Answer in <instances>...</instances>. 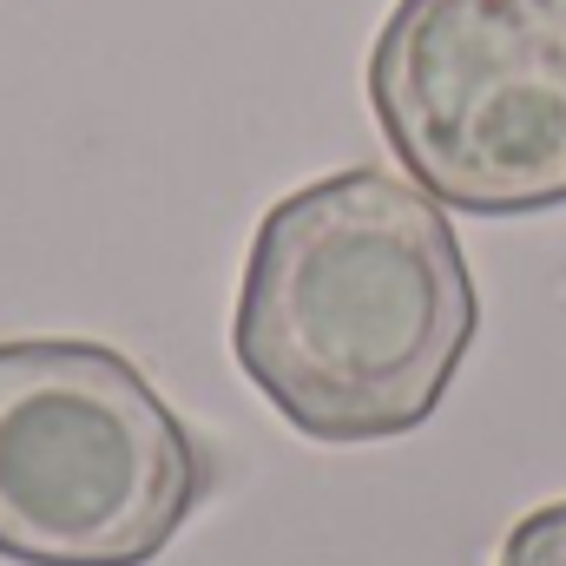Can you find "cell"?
<instances>
[{"instance_id":"6da1fadb","label":"cell","mask_w":566,"mask_h":566,"mask_svg":"<svg viewBox=\"0 0 566 566\" xmlns=\"http://www.w3.org/2000/svg\"><path fill=\"white\" fill-rule=\"evenodd\" d=\"M474 323V277L441 205L416 178L349 165L258 224L231 349L296 434L356 448L441 409Z\"/></svg>"},{"instance_id":"7a4b0ae2","label":"cell","mask_w":566,"mask_h":566,"mask_svg":"<svg viewBox=\"0 0 566 566\" xmlns=\"http://www.w3.org/2000/svg\"><path fill=\"white\" fill-rule=\"evenodd\" d=\"M211 468L139 369L80 336L0 343V560L145 566Z\"/></svg>"},{"instance_id":"3957f363","label":"cell","mask_w":566,"mask_h":566,"mask_svg":"<svg viewBox=\"0 0 566 566\" xmlns=\"http://www.w3.org/2000/svg\"><path fill=\"white\" fill-rule=\"evenodd\" d=\"M369 106L434 205L527 218L566 205V0H396Z\"/></svg>"},{"instance_id":"277c9868","label":"cell","mask_w":566,"mask_h":566,"mask_svg":"<svg viewBox=\"0 0 566 566\" xmlns=\"http://www.w3.org/2000/svg\"><path fill=\"white\" fill-rule=\"evenodd\" d=\"M494 566H566V501L534 507V514L501 541V560Z\"/></svg>"}]
</instances>
